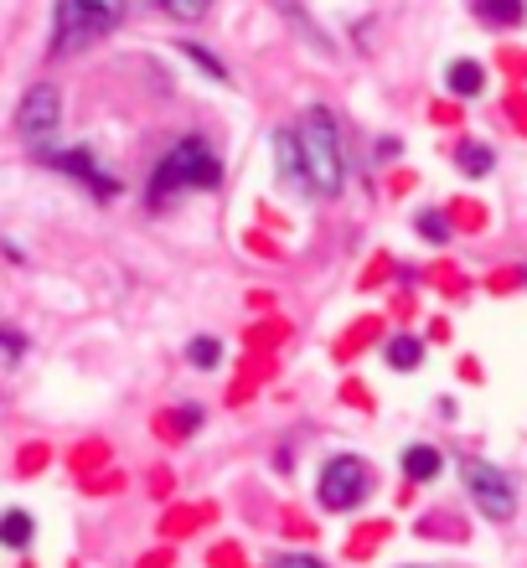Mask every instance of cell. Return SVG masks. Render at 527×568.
I'll use <instances>...</instances> for the list:
<instances>
[{
	"label": "cell",
	"mask_w": 527,
	"mask_h": 568,
	"mask_svg": "<svg viewBox=\"0 0 527 568\" xmlns=\"http://www.w3.org/2000/svg\"><path fill=\"white\" fill-rule=\"evenodd\" d=\"M223 181V161H217V150L207 145V140H176V145L155 161L151 171V186H145V202L151 207H166L176 192H212Z\"/></svg>",
	"instance_id": "1"
},
{
	"label": "cell",
	"mask_w": 527,
	"mask_h": 568,
	"mask_svg": "<svg viewBox=\"0 0 527 568\" xmlns=\"http://www.w3.org/2000/svg\"><path fill=\"white\" fill-rule=\"evenodd\" d=\"M295 145H301L305 192H316V196H336V192H342L347 165H342V130H336L332 109H305L301 130H295Z\"/></svg>",
	"instance_id": "2"
},
{
	"label": "cell",
	"mask_w": 527,
	"mask_h": 568,
	"mask_svg": "<svg viewBox=\"0 0 527 568\" xmlns=\"http://www.w3.org/2000/svg\"><path fill=\"white\" fill-rule=\"evenodd\" d=\"M130 0H58L52 6V58L83 52L124 21Z\"/></svg>",
	"instance_id": "3"
},
{
	"label": "cell",
	"mask_w": 527,
	"mask_h": 568,
	"mask_svg": "<svg viewBox=\"0 0 527 568\" xmlns=\"http://www.w3.org/2000/svg\"><path fill=\"white\" fill-rule=\"evenodd\" d=\"M460 476H466V491H470V501H476V511H482L486 523H513L517 491H513V480L501 476L497 465L466 460V465H460Z\"/></svg>",
	"instance_id": "4"
},
{
	"label": "cell",
	"mask_w": 527,
	"mask_h": 568,
	"mask_svg": "<svg viewBox=\"0 0 527 568\" xmlns=\"http://www.w3.org/2000/svg\"><path fill=\"white\" fill-rule=\"evenodd\" d=\"M316 496L326 511H352L362 507L367 496V465L357 455H336V460L321 465V480H316Z\"/></svg>",
	"instance_id": "5"
},
{
	"label": "cell",
	"mask_w": 527,
	"mask_h": 568,
	"mask_svg": "<svg viewBox=\"0 0 527 568\" xmlns=\"http://www.w3.org/2000/svg\"><path fill=\"white\" fill-rule=\"evenodd\" d=\"M58 120H62V93L52 83H37V89H27L21 109H16V135L27 140L31 150H47V140L58 135Z\"/></svg>",
	"instance_id": "6"
},
{
	"label": "cell",
	"mask_w": 527,
	"mask_h": 568,
	"mask_svg": "<svg viewBox=\"0 0 527 568\" xmlns=\"http://www.w3.org/2000/svg\"><path fill=\"white\" fill-rule=\"evenodd\" d=\"M42 165H47V171L73 176L78 186H89L99 202L120 196V176H114V171H104V161H99L93 150H42Z\"/></svg>",
	"instance_id": "7"
},
{
	"label": "cell",
	"mask_w": 527,
	"mask_h": 568,
	"mask_svg": "<svg viewBox=\"0 0 527 568\" xmlns=\"http://www.w3.org/2000/svg\"><path fill=\"white\" fill-rule=\"evenodd\" d=\"M31 538H37V523H31V511H21V507L0 511V548L21 554V548H31Z\"/></svg>",
	"instance_id": "8"
},
{
	"label": "cell",
	"mask_w": 527,
	"mask_h": 568,
	"mask_svg": "<svg viewBox=\"0 0 527 568\" xmlns=\"http://www.w3.org/2000/svg\"><path fill=\"white\" fill-rule=\"evenodd\" d=\"M383 362H388L393 373H414V367L424 362V342H419V336H388Z\"/></svg>",
	"instance_id": "9"
},
{
	"label": "cell",
	"mask_w": 527,
	"mask_h": 568,
	"mask_svg": "<svg viewBox=\"0 0 527 568\" xmlns=\"http://www.w3.org/2000/svg\"><path fill=\"white\" fill-rule=\"evenodd\" d=\"M445 83H450L455 99H476V93L486 89V73H482V62L460 58V62H450V73H445Z\"/></svg>",
	"instance_id": "10"
},
{
	"label": "cell",
	"mask_w": 527,
	"mask_h": 568,
	"mask_svg": "<svg viewBox=\"0 0 527 568\" xmlns=\"http://www.w3.org/2000/svg\"><path fill=\"white\" fill-rule=\"evenodd\" d=\"M274 155H280V176H285L295 192H305V171H301V145H295V130L274 135Z\"/></svg>",
	"instance_id": "11"
},
{
	"label": "cell",
	"mask_w": 527,
	"mask_h": 568,
	"mask_svg": "<svg viewBox=\"0 0 527 568\" xmlns=\"http://www.w3.org/2000/svg\"><path fill=\"white\" fill-rule=\"evenodd\" d=\"M476 16L486 27H523L527 0H476Z\"/></svg>",
	"instance_id": "12"
},
{
	"label": "cell",
	"mask_w": 527,
	"mask_h": 568,
	"mask_svg": "<svg viewBox=\"0 0 527 568\" xmlns=\"http://www.w3.org/2000/svg\"><path fill=\"white\" fill-rule=\"evenodd\" d=\"M455 165H460L466 176H486V171L497 165V150L482 145V140H460V150H455Z\"/></svg>",
	"instance_id": "13"
},
{
	"label": "cell",
	"mask_w": 527,
	"mask_h": 568,
	"mask_svg": "<svg viewBox=\"0 0 527 568\" xmlns=\"http://www.w3.org/2000/svg\"><path fill=\"white\" fill-rule=\"evenodd\" d=\"M439 449H429V445H408L404 449V476L408 480H435L439 476Z\"/></svg>",
	"instance_id": "14"
},
{
	"label": "cell",
	"mask_w": 527,
	"mask_h": 568,
	"mask_svg": "<svg viewBox=\"0 0 527 568\" xmlns=\"http://www.w3.org/2000/svg\"><path fill=\"white\" fill-rule=\"evenodd\" d=\"M145 6L171 16V21H202V16L212 11V0H145Z\"/></svg>",
	"instance_id": "15"
},
{
	"label": "cell",
	"mask_w": 527,
	"mask_h": 568,
	"mask_svg": "<svg viewBox=\"0 0 527 568\" xmlns=\"http://www.w3.org/2000/svg\"><path fill=\"white\" fill-rule=\"evenodd\" d=\"M186 362H192L196 373H212V367L223 362V346L212 342V336H192V342H186Z\"/></svg>",
	"instance_id": "16"
},
{
	"label": "cell",
	"mask_w": 527,
	"mask_h": 568,
	"mask_svg": "<svg viewBox=\"0 0 527 568\" xmlns=\"http://www.w3.org/2000/svg\"><path fill=\"white\" fill-rule=\"evenodd\" d=\"M181 52H186V58H192L196 68H207V73L217 78V83H227V68H223V62H217V58H212V52H202V47H196V42H181Z\"/></svg>",
	"instance_id": "17"
},
{
	"label": "cell",
	"mask_w": 527,
	"mask_h": 568,
	"mask_svg": "<svg viewBox=\"0 0 527 568\" xmlns=\"http://www.w3.org/2000/svg\"><path fill=\"white\" fill-rule=\"evenodd\" d=\"M21 352H27V336L11 326H0V362L11 367V362H21Z\"/></svg>",
	"instance_id": "18"
},
{
	"label": "cell",
	"mask_w": 527,
	"mask_h": 568,
	"mask_svg": "<svg viewBox=\"0 0 527 568\" xmlns=\"http://www.w3.org/2000/svg\"><path fill=\"white\" fill-rule=\"evenodd\" d=\"M419 233H424V239H435V243H445V239H450V223H445L439 212H424V217H419Z\"/></svg>",
	"instance_id": "19"
},
{
	"label": "cell",
	"mask_w": 527,
	"mask_h": 568,
	"mask_svg": "<svg viewBox=\"0 0 527 568\" xmlns=\"http://www.w3.org/2000/svg\"><path fill=\"white\" fill-rule=\"evenodd\" d=\"M270 568H326V564L311 554H280V558H270Z\"/></svg>",
	"instance_id": "20"
},
{
	"label": "cell",
	"mask_w": 527,
	"mask_h": 568,
	"mask_svg": "<svg viewBox=\"0 0 527 568\" xmlns=\"http://www.w3.org/2000/svg\"><path fill=\"white\" fill-rule=\"evenodd\" d=\"M202 424V408H192V404H181V414H176V429L186 434V429H196Z\"/></svg>",
	"instance_id": "21"
}]
</instances>
